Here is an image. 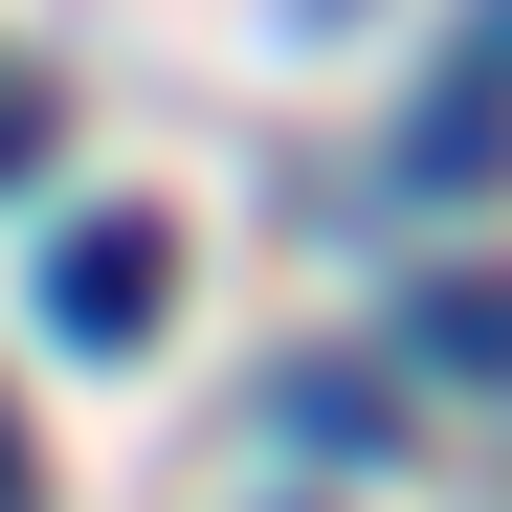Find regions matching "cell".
<instances>
[{
  "mask_svg": "<svg viewBox=\"0 0 512 512\" xmlns=\"http://www.w3.org/2000/svg\"><path fill=\"white\" fill-rule=\"evenodd\" d=\"M423 379H512V290H490V268L423 290Z\"/></svg>",
  "mask_w": 512,
  "mask_h": 512,
  "instance_id": "3",
  "label": "cell"
},
{
  "mask_svg": "<svg viewBox=\"0 0 512 512\" xmlns=\"http://www.w3.org/2000/svg\"><path fill=\"white\" fill-rule=\"evenodd\" d=\"M490 156H512V45L468 67V90H423V134H401V179H423V201H468Z\"/></svg>",
  "mask_w": 512,
  "mask_h": 512,
  "instance_id": "2",
  "label": "cell"
},
{
  "mask_svg": "<svg viewBox=\"0 0 512 512\" xmlns=\"http://www.w3.org/2000/svg\"><path fill=\"white\" fill-rule=\"evenodd\" d=\"M0 512H45V490H23V401H0Z\"/></svg>",
  "mask_w": 512,
  "mask_h": 512,
  "instance_id": "5",
  "label": "cell"
},
{
  "mask_svg": "<svg viewBox=\"0 0 512 512\" xmlns=\"http://www.w3.org/2000/svg\"><path fill=\"white\" fill-rule=\"evenodd\" d=\"M156 312H179V223H156V201H90L45 245V334H67V357H134Z\"/></svg>",
  "mask_w": 512,
  "mask_h": 512,
  "instance_id": "1",
  "label": "cell"
},
{
  "mask_svg": "<svg viewBox=\"0 0 512 512\" xmlns=\"http://www.w3.org/2000/svg\"><path fill=\"white\" fill-rule=\"evenodd\" d=\"M23 179H45V112H23V90H0V201H23Z\"/></svg>",
  "mask_w": 512,
  "mask_h": 512,
  "instance_id": "4",
  "label": "cell"
},
{
  "mask_svg": "<svg viewBox=\"0 0 512 512\" xmlns=\"http://www.w3.org/2000/svg\"><path fill=\"white\" fill-rule=\"evenodd\" d=\"M490 45H512V0H490Z\"/></svg>",
  "mask_w": 512,
  "mask_h": 512,
  "instance_id": "6",
  "label": "cell"
}]
</instances>
